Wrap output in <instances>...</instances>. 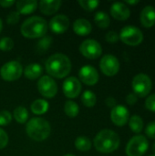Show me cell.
Returning a JSON list of instances; mask_svg holds the SVG:
<instances>
[{
    "label": "cell",
    "mask_w": 155,
    "mask_h": 156,
    "mask_svg": "<svg viewBox=\"0 0 155 156\" xmlns=\"http://www.w3.org/2000/svg\"><path fill=\"white\" fill-rule=\"evenodd\" d=\"M45 68L50 76L57 79H62L69 74L71 70V62L66 55L57 53L47 59Z\"/></svg>",
    "instance_id": "6da1fadb"
},
{
    "label": "cell",
    "mask_w": 155,
    "mask_h": 156,
    "mask_svg": "<svg viewBox=\"0 0 155 156\" xmlns=\"http://www.w3.org/2000/svg\"><path fill=\"white\" fill-rule=\"evenodd\" d=\"M94 147L102 154H110L118 149L120 145V137L112 130L104 129L100 131L94 138Z\"/></svg>",
    "instance_id": "7a4b0ae2"
},
{
    "label": "cell",
    "mask_w": 155,
    "mask_h": 156,
    "mask_svg": "<svg viewBox=\"0 0 155 156\" xmlns=\"http://www.w3.org/2000/svg\"><path fill=\"white\" fill-rule=\"evenodd\" d=\"M21 34L26 38L44 37L48 31L47 21L40 16H31L21 25Z\"/></svg>",
    "instance_id": "3957f363"
},
{
    "label": "cell",
    "mask_w": 155,
    "mask_h": 156,
    "mask_svg": "<svg viewBox=\"0 0 155 156\" xmlns=\"http://www.w3.org/2000/svg\"><path fill=\"white\" fill-rule=\"evenodd\" d=\"M26 131L27 135L34 141L41 142L46 140L51 132L48 121L43 118H32L27 122Z\"/></svg>",
    "instance_id": "277c9868"
},
{
    "label": "cell",
    "mask_w": 155,
    "mask_h": 156,
    "mask_svg": "<svg viewBox=\"0 0 155 156\" xmlns=\"http://www.w3.org/2000/svg\"><path fill=\"white\" fill-rule=\"evenodd\" d=\"M149 148V142L143 135L132 137L126 146V154L128 156L143 155Z\"/></svg>",
    "instance_id": "5b68a950"
},
{
    "label": "cell",
    "mask_w": 155,
    "mask_h": 156,
    "mask_svg": "<svg viewBox=\"0 0 155 156\" xmlns=\"http://www.w3.org/2000/svg\"><path fill=\"white\" fill-rule=\"evenodd\" d=\"M119 37L126 45L138 46L143 40V34L142 30L136 27L126 26L121 30Z\"/></svg>",
    "instance_id": "8992f818"
},
{
    "label": "cell",
    "mask_w": 155,
    "mask_h": 156,
    "mask_svg": "<svg viewBox=\"0 0 155 156\" xmlns=\"http://www.w3.org/2000/svg\"><path fill=\"white\" fill-rule=\"evenodd\" d=\"M132 85L134 94L138 95L139 97H145L150 93L153 83L151 78L148 75L140 73L133 78Z\"/></svg>",
    "instance_id": "52a82bcc"
},
{
    "label": "cell",
    "mask_w": 155,
    "mask_h": 156,
    "mask_svg": "<svg viewBox=\"0 0 155 156\" xmlns=\"http://www.w3.org/2000/svg\"><path fill=\"white\" fill-rule=\"evenodd\" d=\"M22 71V66L18 61H9L2 66L0 74L5 81H14L21 77Z\"/></svg>",
    "instance_id": "ba28073f"
},
{
    "label": "cell",
    "mask_w": 155,
    "mask_h": 156,
    "mask_svg": "<svg viewBox=\"0 0 155 156\" xmlns=\"http://www.w3.org/2000/svg\"><path fill=\"white\" fill-rule=\"evenodd\" d=\"M79 51L85 58L95 59L101 55L102 48L98 41L94 39H86L79 46Z\"/></svg>",
    "instance_id": "9c48e42d"
},
{
    "label": "cell",
    "mask_w": 155,
    "mask_h": 156,
    "mask_svg": "<svg viewBox=\"0 0 155 156\" xmlns=\"http://www.w3.org/2000/svg\"><path fill=\"white\" fill-rule=\"evenodd\" d=\"M37 90L46 98H53L58 92V85L49 76H43L37 82Z\"/></svg>",
    "instance_id": "30bf717a"
},
{
    "label": "cell",
    "mask_w": 155,
    "mask_h": 156,
    "mask_svg": "<svg viewBox=\"0 0 155 156\" xmlns=\"http://www.w3.org/2000/svg\"><path fill=\"white\" fill-rule=\"evenodd\" d=\"M101 71L106 76H114L120 69V62L118 58L113 55H105L100 62Z\"/></svg>",
    "instance_id": "8fae6325"
},
{
    "label": "cell",
    "mask_w": 155,
    "mask_h": 156,
    "mask_svg": "<svg viewBox=\"0 0 155 156\" xmlns=\"http://www.w3.org/2000/svg\"><path fill=\"white\" fill-rule=\"evenodd\" d=\"M63 92L66 97L74 99L81 92V83L75 77L68 78L63 83Z\"/></svg>",
    "instance_id": "7c38bea8"
},
{
    "label": "cell",
    "mask_w": 155,
    "mask_h": 156,
    "mask_svg": "<svg viewBox=\"0 0 155 156\" xmlns=\"http://www.w3.org/2000/svg\"><path fill=\"white\" fill-rule=\"evenodd\" d=\"M79 80L83 83L90 86L95 85L99 80V73L97 69L90 65H86L82 67L79 69Z\"/></svg>",
    "instance_id": "4fadbf2b"
},
{
    "label": "cell",
    "mask_w": 155,
    "mask_h": 156,
    "mask_svg": "<svg viewBox=\"0 0 155 156\" xmlns=\"http://www.w3.org/2000/svg\"><path fill=\"white\" fill-rule=\"evenodd\" d=\"M130 117V112L128 109L123 105H118L112 108L111 112V119L112 122L117 126L125 125Z\"/></svg>",
    "instance_id": "5bb4252c"
},
{
    "label": "cell",
    "mask_w": 155,
    "mask_h": 156,
    "mask_svg": "<svg viewBox=\"0 0 155 156\" xmlns=\"http://www.w3.org/2000/svg\"><path fill=\"white\" fill-rule=\"evenodd\" d=\"M69 26V18L64 15H57L51 18L49 22V28L56 34H61L67 31Z\"/></svg>",
    "instance_id": "9a60e30c"
},
{
    "label": "cell",
    "mask_w": 155,
    "mask_h": 156,
    "mask_svg": "<svg viewBox=\"0 0 155 156\" xmlns=\"http://www.w3.org/2000/svg\"><path fill=\"white\" fill-rule=\"evenodd\" d=\"M111 14L114 18L118 20H126L131 15V11L124 3L116 2L113 3L111 7Z\"/></svg>",
    "instance_id": "2e32d148"
},
{
    "label": "cell",
    "mask_w": 155,
    "mask_h": 156,
    "mask_svg": "<svg viewBox=\"0 0 155 156\" xmlns=\"http://www.w3.org/2000/svg\"><path fill=\"white\" fill-rule=\"evenodd\" d=\"M141 22L145 27H151L155 24V8L153 5H146L141 12Z\"/></svg>",
    "instance_id": "e0dca14e"
},
{
    "label": "cell",
    "mask_w": 155,
    "mask_h": 156,
    "mask_svg": "<svg viewBox=\"0 0 155 156\" xmlns=\"http://www.w3.org/2000/svg\"><path fill=\"white\" fill-rule=\"evenodd\" d=\"M61 1L59 0H42L39 3V9L43 14L50 16L55 14L59 9Z\"/></svg>",
    "instance_id": "ac0fdd59"
},
{
    "label": "cell",
    "mask_w": 155,
    "mask_h": 156,
    "mask_svg": "<svg viewBox=\"0 0 155 156\" xmlns=\"http://www.w3.org/2000/svg\"><path fill=\"white\" fill-rule=\"evenodd\" d=\"M92 27L90 21L84 18L77 19L73 24V30L79 36H87L91 32Z\"/></svg>",
    "instance_id": "d6986e66"
},
{
    "label": "cell",
    "mask_w": 155,
    "mask_h": 156,
    "mask_svg": "<svg viewBox=\"0 0 155 156\" xmlns=\"http://www.w3.org/2000/svg\"><path fill=\"white\" fill-rule=\"evenodd\" d=\"M37 7V2L36 0H20L16 2V8L19 14L27 15L34 12Z\"/></svg>",
    "instance_id": "ffe728a7"
},
{
    "label": "cell",
    "mask_w": 155,
    "mask_h": 156,
    "mask_svg": "<svg viewBox=\"0 0 155 156\" xmlns=\"http://www.w3.org/2000/svg\"><path fill=\"white\" fill-rule=\"evenodd\" d=\"M42 72H43V69L37 63L30 64L26 66V68L25 69V76L29 80L37 79L42 74Z\"/></svg>",
    "instance_id": "44dd1931"
},
{
    "label": "cell",
    "mask_w": 155,
    "mask_h": 156,
    "mask_svg": "<svg viewBox=\"0 0 155 156\" xmlns=\"http://www.w3.org/2000/svg\"><path fill=\"white\" fill-rule=\"evenodd\" d=\"M48 107H49V105H48L47 101L38 99V100H36L32 102L30 109H31V112L33 113H35L37 115H41V114H44L48 112Z\"/></svg>",
    "instance_id": "7402d4cb"
},
{
    "label": "cell",
    "mask_w": 155,
    "mask_h": 156,
    "mask_svg": "<svg viewBox=\"0 0 155 156\" xmlns=\"http://www.w3.org/2000/svg\"><path fill=\"white\" fill-rule=\"evenodd\" d=\"M94 21L95 24L100 27V28H107L110 26V16L102 11H99L96 13L94 16Z\"/></svg>",
    "instance_id": "603a6c76"
},
{
    "label": "cell",
    "mask_w": 155,
    "mask_h": 156,
    "mask_svg": "<svg viewBox=\"0 0 155 156\" xmlns=\"http://www.w3.org/2000/svg\"><path fill=\"white\" fill-rule=\"evenodd\" d=\"M13 117L18 123H25L28 118V112L25 107L19 106L14 110Z\"/></svg>",
    "instance_id": "cb8c5ba5"
},
{
    "label": "cell",
    "mask_w": 155,
    "mask_h": 156,
    "mask_svg": "<svg viewBox=\"0 0 155 156\" xmlns=\"http://www.w3.org/2000/svg\"><path fill=\"white\" fill-rule=\"evenodd\" d=\"M129 125L133 133H139L142 132L143 128V121L139 115H133L129 120Z\"/></svg>",
    "instance_id": "d4e9b609"
},
{
    "label": "cell",
    "mask_w": 155,
    "mask_h": 156,
    "mask_svg": "<svg viewBox=\"0 0 155 156\" xmlns=\"http://www.w3.org/2000/svg\"><path fill=\"white\" fill-rule=\"evenodd\" d=\"M75 146L79 151L87 152L91 148V142L86 136H79L75 140Z\"/></svg>",
    "instance_id": "484cf974"
},
{
    "label": "cell",
    "mask_w": 155,
    "mask_h": 156,
    "mask_svg": "<svg viewBox=\"0 0 155 156\" xmlns=\"http://www.w3.org/2000/svg\"><path fill=\"white\" fill-rule=\"evenodd\" d=\"M81 101L86 107H93L96 104L97 98L94 92L91 90H86L81 96Z\"/></svg>",
    "instance_id": "4316f807"
},
{
    "label": "cell",
    "mask_w": 155,
    "mask_h": 156,
    "mask_svg": "<svg viewBox=\"0 0 155 156\" xmlns=\"http://www.w3.org/2000/svg\"><path fill=\"white\" fill-rule=\"evenodd\" d=\"M64 111H65V113L70 117V118H74L76 117L78 114H79V108L78 106V104L74 101H68L66 103H65V106H64Z\"/></svg>",
    "instance_id": "83f0119b"
},
{
    "label": "cell",
    "mask_w": 155,
    "mask_h": 156,
    "mask_svg": "<svg viewBox=\"0 0 155 156\" xmlns=\"http://www.w3.org/2000/svg\"><path fill=\"white\" fill-rule=\"evenodd\" d=\"M79 4L85 10L92 11L95 8H97V6L99 5L100 2L98 0H79Z\"/></svg>",
    "instance_id": "f1b7e54d"
},
{
    "label": "cell",
    "mask_w": 155,
    "mask_h": 156,
    "mask_svg": "<svg viewBox=\"0 0 155 156\" xmlns=\"http://www.w3.org/2000/svg\"><path fill=\"white\" fill-rule=\"evenodd\" d=\"M14 48V41L12 38L5 37L0 39V49L2 51H9Z\"/></svg>",
    "instance_id": "f546056e"
},
{
    "label": "cell",
    "mask_w": 155,
    "mask_h": 156,
    "mask_svg": "<svg viewBox=\"0 0 155 156\" xmlns=\"http://www.w3.org/2000/svg\"><path fill=\"white\" fill-rule=\"evenodd\" d=\"M12 121V115L7 111H2L0 112V125L5 126L9 124Z\"/></svg>",
    "instance_id": "4dcf8cb0"
},
{
    "label": "cell",
    "mask_w": 155,
    "mask_h": 156,
    "mask_svg": "<svg viewBox=\"0 0 155 156\" xmlns=\"http://www.w3.org/2000/svg\"><path fill=\"white\" fill-rule=\"evenodd\" d=\"M51 41H52V38L50 37H46L44 38H42L38 44H37V48L39 51H46L48 49V48L49 47V45L51 44Z\"/></svg>",
    "instance_id": "1f68e13d"
},
{
    "label": "cell",
    "mask_w": 155,
    "mask_h": 156,
    "mask_svg": "<svg viewBox=\"0 0 155 156\" xmlns=\"http://www.w3.org/2000/svg\"><path fill=\"white\" fill-rule=\"evenodd\" d=\"M20 19V14L17 11H13L11 12L7 17H6V22L9 25H16Z\"/></svg>",
    "instance_id": "d6a6232c"
},
{
    "label": "cell",
    "mask_w": 155,
    "mask_h": 156,
    "mask_svg": "<svg viewBox=\"0 0 155 156\" xmlns=\"http://www.w3.org/2000/svg\"><path fill=\"white\" fill-rule=\"evenodd\" d=\"M145 106L149 111L155 112V93L150 95L145 101Z\"/></svg>",
    "instance_id": "836d02e7"
},
{
    "label": "cell",
    "mask_w": 155,
    "mask_h": 156,
    "mask_svg": "<svg viewBox=\"0 0 155 156\" xmlns=\"http://www.w3.org/2000/svg\"><path fill=\"white\" fill-rule=\"evenodd\" d=\"M119 35L115 31H109L106 34V40L109 43H116L119 40Z\"/></svg>",
    "instance_id": "e575fe53"
},
{
    "label": "cell",
    "mask_w": 155,
    "mask_h": 156,
    "mask_svg": "<svg viewBox=\"0 0 155 156\" xmlns=\"http://www.w3.org/2000/svg\"><path fill=\"white\" fill-rule=\"evenodd\" d=\"M145 133H146V134H147L150 138L155 139V121L154 122H150V123L147 125V127H146V129H145Z\"/></svg>",
    "instance_id": "d590c367"
},
{
    "label": "cell",
    "mask_w": 155,
    "mask_h": 156,
    "mask_svg": "<svg viewBox=\"0 0 155 156\" xmlns=\"http://www.w3.org/2000/svg\"><path fill=\"white\" fill-rule=\"evenodd\" d=\"M7 143H8V136L6 133L0 128V149L5 148Z\"/></svg>",
    "instance_id": "8d00e7d4"
},
{
    "label": "cell",
    "mask_w": 155,
    "mask_h": 156,
    "mask_svg": "<svg viewBox=\"0 0 155 156\" xmlns=\"http://www.w3.org/2000/svg\"><path fill=\"white\" fill-rule=\"evenodd\" d=\"M126 101L128 104L130 105H133L136 101H137V95L134 93H130L129 95H127L126 97Z\"/></svg>",
    "instance_id": "74e56055"
},
{
    "label": "cell",
    "mask_w": 155,
    "mask_h": 156,
    "mask_svg": "<svg viewBox=\"0 0 155 156\" xmlns=\"http://www.w3.org/2000/svg\"><path fill=\"white\" fill-rule=\"evenodd\" d=\"M15 4V1L12 0H0V5L3 7H9Z\"/></svg>",
    "instance_id": "f35d334b"
},
{
    "label": "cell",
    "mask_w": 155,
    "mask_h": 156,
    "mask_svg": "<svg viewBox=\"0 0 155 156\" xmlns=\"http://www.w3.org/2000/svg\"><path fill=\"white\" fill-rule=\"evenodd\" d=\"M105 102H106L107 106H109V107H113V108L115 107V104H116V101H115V99L112 98V97L107 98L106 101H105Z\"/></svg>",
    "instance_id": "ab89813d"
},
{
    "label": "cell",
    "mask_w": 155,
    "mask_h": 156,
    "mask_svg": "<svg viewBox=\"0 0 155 156\" xmlns=\"http://www.w3.org/2000/svg\"><path fill=\"white\" fill-rule=\"evenodd\" d=\"M127 4H131V5H134V4H138L139 1L138 0H134V1H131V0H127L126 1Z\"/></svg>",
    "instance_id": "60d3db41"
},
{
    "label": "cell",
    "mask_w": 155,
    "mask_h": 156,
    "mask_svg": "<svg viewBox=\"0 0 155 156\" xmlns=\"http://www.w3.org/2000/svg\"><path fill=\"white\" fill-rule=\"evenodd\" d=\"M2 27H3V23H2V20H1V18H0V32H1V30H2Z\"/></svg>",
    "instance_id": "b9f144b4"
},
{
    "label": "cell",
    "mask_w": 155,
    "mask_h": 156,
    "mask_svg": "<svg viewBox=\"0 0 155 156\" xmlns=\"http://www.w3.org/2000/svg\"><path fill=\"white\" fill-rule=\"evenodd\" d=\"M153 154H154L155 155V143L153 144Z\"/></svg>",
    "instance_id": "7bdbcfd3"
},
{
    "label": "cell",
    "mask_w": 155,
    "mask_h": 156,
    "mask_svg": "<svg viewBox=\"0 0 155 156\" xmlns=\"http://www.w3.org/2000/svg\"><path fill=\"white\" fill-rule=\"evenodd\" d=\"M65 156H75V155H73V154H67V155H65Z\"/></svg>",
    "instance_id": "ee69618b"
},
{
    "label": "cell",
    "mask_w": 155,
    "mask_h": 156,
    "mask_svg": "<svg viewBox=\"0 0 155 156\" xmlns=\"http://www.w3.org/2000/svg\"><path fill=\"white\" fill-rule=\"evenodd\" d=\"M150 156H155V155H154V154H153V155H150Z\"/></svg>",
    "instance_id": "f6af8a7d"
}]
</instances>
